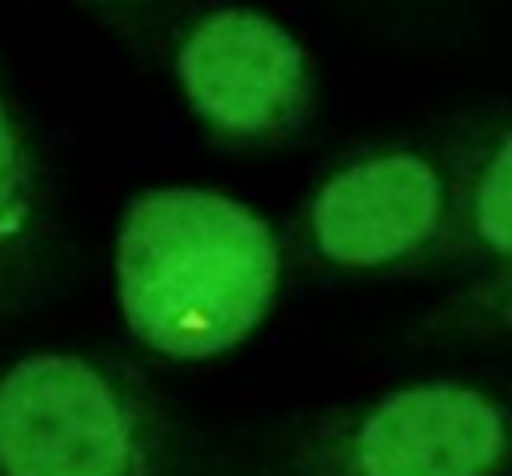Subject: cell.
Segmentation results:
<instances>
[{"label":"cell","instance_id":"obj_5","mask_svg":"<svg viewBox=\"0 0 512 476\" xmlns=\"http://www.w3.org/2000/svg\"><path fill=\"white\" fill-rule=\"evenodd\" d=\"M452 220L440 168L412 148L336 168L308 200V240L336 268H388L424 252Z\"/></svg>","mask_w":512,"mask_h":476},{"label":"cell","instance_id":"obj_3","mask_svg":"<svg viewBox=\"0 0 512 476\" xmlns=\"http://www.w3.org/2000/svg\"><path fill=\"white\" fill-rule=\"evenodd\" d=\"M176 80L192 112L240 144L296 132L312 104L300 40L252 8H216L196 20L176 48Z\"/></svg>","mask_w":512,"mask_h":476},{"label":"cell","instance_id":"obj_2","mask_svg":"<svg viewBox=\"0 0 512 476\" xmlns=\"http://www.w3.org/2000/svg\"><path fill=\"white\" fill-rule=\"evenodd\" d=\"M140 404L72 352H36L0 376V476H148Z\"/></svg>","mask_w":512,"mask_h":476},{"label":"cell","instance_id":"obj_8","mask_svg":"<svg viewBox=\"0 0 512 476\" xmlns=\"http://www.w3.org/2000/svg\"><path fill=\"white\" fill-rule=\"evenodd\" d=\"M504 312L512 316V272H508V280H504Z\"/></svg>","mask_w":512,"mask_h":476},{"label":"cell","instance_id":"obj_1","mask_svg":"<svg viewBox=\"0 0 512 476\" xmlns=\"http://www.w3.org/2000/svg\"><path fill=\"white\" fill-rule=\"evenodd\" d=\"M280 288L264 216L212 188L140 192L116 232V300L160 356L208 360L248 340Z\"/></svg>","mask_w":512,"mask_h":476},{"label":"cell","instance_id":"obj_6","mask_svg":"<svg viewBox=\"0 0 512 476\" xmlns=\"http://www.w3.org/2000/svg\"><path fill=\"white\" fill-rule=\"evenodd\" d=\"M448 224L472 248L512 260V128L484 144L464 168Z\"/></svg>","mask_w":512,"mask_h":476},{"label":"cell","instance_id":"obj_4","mask_svg":"<svg viewBox=\"0 0 512 476\" xmlns=\"http://www.w3.org/2000/svg\"><path fill=\"white\" fill-rule=\"evenodd\" d=\"M508 452L504 408L468 384H408L340 424L324 476H488Z\"/></svg>","mask_w":512,"mask_h":476},{"label":"cell","instance_id":"obj_7","mask_svg":"<svg viewBox=\"0 0 512 476\" xmlns=\"http://www.w3.org/2000/svg\"><path fill=\"white\" fill-rule=\"evenodd\" d=\"M40 212H44V192H40L32 144L16 108L0 92V264L32 248L40 232Z\"/></svg>","mask_w":512,"mask_h":476}]
</instances>
